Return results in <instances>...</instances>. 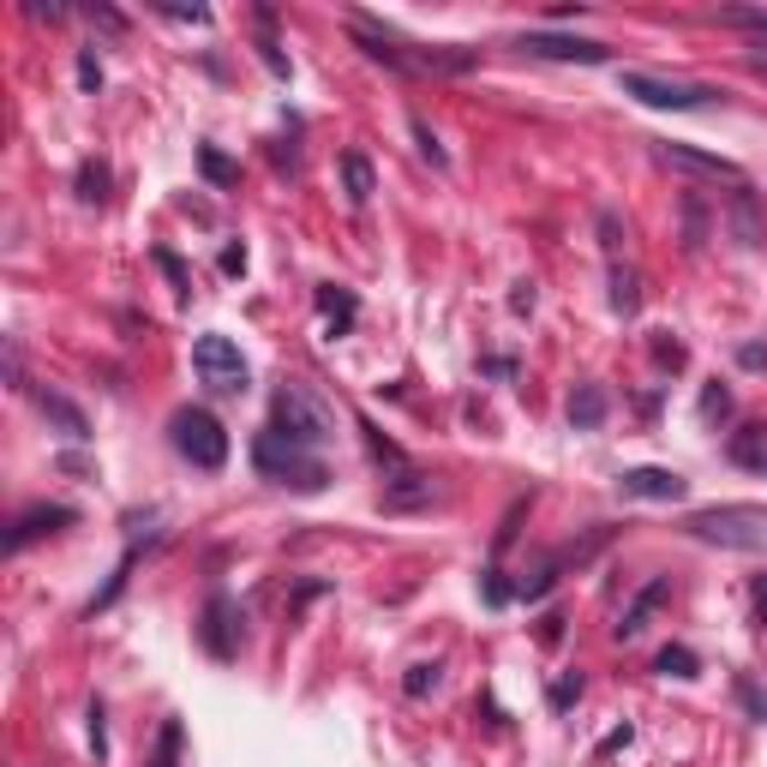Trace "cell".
<instances>
[{
	"label": "cell",
	"instance_id": "26",
	"mask_svg": "<svg viewBox=\"0 0 767 767\" xmlns=\"http://www.w3.org/2000/svg\"><path fill=\"white\" fill-rule=\"evenodd\" d=\"M102 186H109V168H96V162H84V174H79V198H102Z\"/></svg>",
	"mask_w": 767,
	"mask_h": 767
},
{
	"label": "cell",
	"instance_id": "31",
	"mask_svg": "<svg viewBox=\"0 0 767 767\" xmlns=\"http://www.w3.org/2000/svg\"><path fill=\"white\" fill-rule=\"evenodd\" d=\"M575 696H582V677H564V684L552 689V702H558V707H570Z\"/></svg>",
	"mask_w": 767,
	"mask_h": 767
},
{
	"label": "cell",
	"instance_id": "18",
	"mask_svg": "<svg viewBox=\"0 0 767 767\" xmlns=\"http://www.w3.org/2000/svg\"><path fill=\"white\" fill-rule=\"evenodd\" d=\"M612 306H617V313H624V318L642 306V294H636V276H630L624 264H612Z\"/></svg>",
	"mask_w": 767,
	"mask_h": 767
},
{
	"label": "cell",
	"instance_id": "17",
	"mask_svg": "<svg viewBox=\"0 0 767 767\" xmlns=\"http://www.w3.org/2000/svg\"><path fill=\"white\" fill-rule=\"evenodd\" d=\"M732 456L744 468H761V474H767V432H761V426H744V432L732 438Z\"/></svg>",
	"mask_w": 767,
	"mask_h": 767
},
{
	"label": "cell",
	"instance_id": "13",
	"mask_svg": "<svg viewBox=\"0 0 767 767\" xmlns=\"http://www.w3.org/2000/svg\"><path fill=\"white\" fill-rule=\"evenodd\" d=\"M666 162H684V168H696V174H714V181H732V186H744V174H737L726 156L689 151V144H666Z\"/></svg>",
	"mask_w": 767,
	"mask_h": 767
},
{
	"label": "cell",
	"instance_id": "23",
	"mask_svg": "<svg viewBox=\"0 0 767 767\" xmlns=\"http://www.w3.org/2000/svg\"><path fill=\"white\" fill-rule=\"evenodd\" d=\"M415 144H420V156H426V162H432V168H444V162H450V156H444V144H438V139H432V126H426V121H420V114H415Z\"/></svg>",
	"mask_w": 767,
	"mask_h": 767
},
{
	"label": "cell",
	"instance_id": "4",
	"mask_svg": "<svg viewBox=\"0 0 767 767\" xmlns=\"http://www.w3.org/2000/svg\"><path fill=\"white\" fill-rule=\"evenodd\" d=\"M192 372L211 384L216 396H241L246 384H253V372H246V354L234 348L228 336H198V342H192Z\"/></svg>",
	"mask_w": 767,
	"mask_h": 767
},
{
	"label": "cell",
	"instance_id": "25",
	"mask_svg": "<svg viewBox=\"0 0 767 767\" xmlns=\"http://www.w3.org/2000/svg\"><path fill=\"white\" fill-rule=\"evenodd\" d=\"M659 672L689 677V672H696V654H689V647H666V654H659Z\"/></svg>",
	"mask_w": 767,
	"mask_h": 767
},
{
	"label": "cell",
	"instance_id": "7",
	"mask_svg": "<svg viewBox=\"0 0 767 767\" xmlns=\"http://www.w3.org/2000/svg\"><path fill=\"white\" fill-rule=\"evenodd\" d=\"M522 54H540V61H575V67H600L606 61V42H582V37H545V31H528L515 37Z\"/></svg>",
	"mask_w": 767,
	"mask_h": 767
},
{
	"label": "cell",
	"instance_id": "27",
	"mask_svg": "<svg viewBox=\"0 0 767 767\" xmlns=\"http://www.w3.org/2000/svg\"><path fill=\"white\" fill-rule=\"evenodd\" d=\"M198 162H204V174H211L216 186H228V181H234V162H228V156H216V151H198Z\"/></svg>",
	"mask_w": 767,
	"mask_h": 767
},
{
	"label": "cell",
	"instance_id": "22",
	"mask_svg": "<svg viewBox=\"0 0 767 767\" xmlns=\"http://www.w3.org/2000/svg\"><path fill=\"white\" fill-rule=\"evenodd\" d=\"M719 19L737 24V31H761V37H767V12H761V7H726Z\"/></svg>",
	"mask_w": 767,
	"mask_h": 767
},
{
	"label": "cell",
	"instance_id": "32",
	"mask_svg": "<svg viewBox=\"0 0 767 767\" xmlns=\"http://www.w3.org/2000/svg\"><path fill=\"white\" fill-rule=\"evenodd\" d=\"M223 270H228V276L246 270V246H223Z\"/></svg>",
	"mask_w": 767,
	"mask_h": 767
},
{
	"label": "cell",
	"instance_id": "2",
	"mask_svg": "<svg viewBox=\"0 0 767 767\" xmlns=\"http://www.w3.org/2000/svg\"><path fill=\"white\" fill-rule=\"evenodd\" d=\"M253 462H258V474H264V480L300 485V492H318V485H324V462H318L313 450H300L294 438H283L276 426L253 438Z\"/></svg>",
	"mask_w": 767,
	"mask_h": 767
},
{
	"label": "cell",
	"instance_id": "6",
	"mask_svg": "<svg viewBox=\"0 0 767 767\" xmlns=\"http://www.w3.org/2000/svg\"><path fill=\"white\" fill-rule=\"evenodd\" d=\"M617 84H624V96L647 102V109H672V114L707 109V102H714V91H707V84H672V79H654V72H624Z\"/></svg>",
	"mask_w": 767,
	"mask_h": 767
},
{
	"label": "cell",
	"instance_id": "30",
	"mask_svg": "<svg viewBox=\"0 0 767 767\" xmlns=\"http://www.w3.org/2000/svg\"><path fill=\"white\" fill-rule=\"evenodd\" d=\"M485 600H492V606H504V600H510V587H504V575H498V570H485Z\"/></svg>",
	"mask_w": 767,
	"mask_h": 767
},
{
	"label": "cell",
	"instance_id": "15",
	"mask_svg": "<svg viewBox=\"0 0 767 767\" xmlns=\"http://www.w3.org/2000/svg\"><path fill=\"white\" fill-rule=\"evenodd\" d=\"M342 186H348V204H366L378 192V174H372V162H366L360 151L342 156Z\"/></svg>",
	"mask_w": 767,
	"mask_h": 767
},
{
	"label": "cell",
	"instance_id": "9",
	"mask_svg": "<svg viewBox=\"0 0 767 767\" xmlns=\"http://www.w3.org/2000/svg\"><path fill=\"white\" fill-rule=\"evenodd\" d=\"M67 522H72L67 504H37V510H24L19 522H12V534H7V552H24V545L42 540V534H61Z\"/></svg>",
	"mask_w": 767,
	"mask_h": 767
},
{
	"label": "cell",
	"instance_id": "10",
	"mask_svg": "<svg viewBox=\"0 0 767 767\" xmlns=\"http://www.w3.org/2000/svg\"><path fill=\"white\" fill-rule=\"evenodd\" d=\"M666 594H672V582H666V575H654V582H647L642 594L624 606V617H617V642H636L642 630H647V617H654L659 606H666Z\"/></svg>",
	"mask_w": 767,
	"mask_h": 767
},
{
	"label": "cell",
	"instance_id": "28",
	"mask_svg": "<svg viewBox=\"0 0 767 767\" xmlns=\"http://www.w3.org/2000/svg\"><path fill=\"white\" fill-rule=\"evenodd\" d=\"M366 444H372V456H384V462H396V468H402V450H396L390 438L378 432V426H366Z\"/></svg>",
	"mask_w": 767,
	"mask_h": 767
},
{
	"label": "cell",
	"instance_id": "35",
	"mask_svg": "<svg viewBox=\"0 0 767 767\" xmlns=\"http://www.w3.org/2000/svg\"><path fill=\"white\" fill-rule=\"evenodd\" d=\"M756 606L767 612V575H761V582H756Z\"/></svg>",
	"mask_w": 767,
	"mask_h": 767
},
{
	"label": "cell",
	"instance_id": "34",
	"mask_svg": "<svg viewBox=\"0 0 767 767\" xmlns=\"http://www.w3.org/2000/svg\"><path fill=\"white\" fill-rule=\"evenodd\" d=\"M510 306H515V313H528V306H534V288H528V283H515V294H510Z\"/></svg>",
	"mask_w": 767,
	"mask_h": 767
},
{
	"label": "cell",
	"instance_id": "5",
	"mask_svg": "<svg viewBox=\"0 0 767 767\" xmlns=\"http://www.w3.org/2000/svg\"><path fill=\"white\" fill-rule=\"evenodd\" d=\"M174 450H181L192 468H223L228 462L223 420L204 415V408H181V415H174Z\"/></svg>",
	"mask_w": 767,
	"mask_h": 767
},
{
	"label": "cell",
	"instance_id": "16",
	"mask_svg": "<svg viewBox=\"0 0 767 767\" xmlns=\"http://www.w3.org/2000/svg\"><path fill=\"white\" fill-rule=\"evenodd\" d=\"M426 498H432V480H426L420 468H402V480L384 492V504H390V510H408V504H426Z\"/></svg>",
	"mask_w": 767,
	"mask_h": 767
},
{
	"label": "cell",
	"instance_id": "33",
	"mask_svg": "<svg viewBox=\"0 0 767 767\" xmlns=\"http://www.w3.org/2000/svg\"><path fill=\"white\" fill-rule=\"evenodd\" d=\"M702 408H707V415H726L732 396H726V390H707V396H702Z\"/></svg>",
	"mask_w": 767,
	"mask_h": 767
},
{
	"label": "cell",
	"instance_id": "24",
	"mask_svg": "<svg viewBox=\"0 0 767 767\" xmlns=\"http://www.w3.org/2000/svg\"><path fill=\"white\" fill-rule=\"evenodd\" d=\"M402 689H408V696H432V689H438V666H408V677H402Z\"/></svg>",
	"mask_w": 767,
	"mask_h": 767
},
{
	"label": "cell",
	"instance_id": "19",
	"mask_svg": "<svg viewBox=\"0 0 767 767\" xmlns=\"http://www.w3.org/2000/svg\"><path fill=\"white\" fill-rule=\"evenodd\" d=\"M318 306L336 318V330H348V324H354V294H342V288H318Z\"/></svg>",
	"mask_w": 767,
	"mask_h": 767
},
{
	"label": "cell",
	"instance_id": "12",
	"mask_svg": "<svg viewBox=\"0 0 767 767\" xmlns=\"http://www.w3.org/2000/svg\"><path fill=\"white\" fill-rule=\"evenodd\" d=\"M37 402H42V420H54V426H61V438H72V444H79V438H91V420H84V415L67 402L61 390H42Z\"/></svg>",
	"mask_w": 767,
	"mask_h": 767
},
{
	"label": "cell",
	"instance_id": "11",
	"mask_svg": "<svg viewBox=\"0 0 767 767\" xmlns=\"http://www.w3.org/2000/svg\"><path fill=\"white\" fill-rule=\"evenodd\" d=\"M204 647L216 659L234 654V600L228 594H211V606H204Z\"/></svg>",
	"mask_w": 767,
	"mask_h": 767
},
{
	"label": "cell",
	"instance_id": "1",
	"mask_svg": "<svg viewBox=\"0 0 767 767\" xmlns=\"http://www.w3.org/2000/svg\"><path fill=\"white\" fill-rule=\"evenodd\" d=\"M276 432L318 456L336 438V415L318 402L313 390H306V384H283V390H276Z\"/></svg>",
	"mask_w": 767,
	"mask_h": 767
},
{
	"label": "cell",
	"instance_id": "21",
	"mask_svg": "<svg viewBox=\"0 0 767 767\" xmlns=\"http://www.w3.org/2000/svg\"><path fill=\"white\" fill-rule=\"evenodd\" d=\"M737 234H744V246L761 241V223H756V204H749V192L737 186Z\"/></svg>",
	"mask_w": 767,
	"mask_h": 767
},
{
	"label": "cell",
	"instance_id": "3",
	"mask_svg": "<svg viewBox=\"0 0 767 767\" xmlns=\"http://www.w3.org/2000/svg\"><path fill=\"white\" fill-rule=\"evenodd\" d=\"M684 528H689L696 540H719V545H767V510H756V504L696 510Z\"/></svg>",
	"mask_w": 767,
	"mask_h": 767
},
{
	"label": "cell",
	"instance_id": "14",
	"mask_svg": "<svg viewBox=\"0 0 767 767\" xmlns=\"http://www.w3.org/2000/svg\"><path fill=\"white\" fill-rule=\"evenodd\" d=\"M600 420H606V390H600V384H575V396H570V426H575V432H594Z\"/></svg>",
	"mask_w": 767,
	"mask_h": 767
},
{
	"label": "cell",
	"instance_id": "29",
	"mask_svg": "<svg viewBox=\"0 0 767 767\" xmlns=\"http://www.w3.org/2000/svg\"><path fill=\"white\" fill-rule=\"evenodd\" d=\"M79 84H84L91 96H96V84H102V67H96V54H91V49L79 54Z\"/></svg>",
	"mask_w": 767,
	"mask_h": 767
},
{
	"label": "cell",
	"instance_id": "8",
	"mask_svg": "<svg viewBox=\"0 0 767 767\" xmlns=\"http://www.w3.org/2000/svg\"><path fill=\"white\" fill-rule=\"evenodd\" d=\"M617 492L647 498V504H677L684 498V474H672V468H630V474H617Z\"/></svg>",
	"mask_w": 767,
	"mask_h": 767
},
{
	"label": "cell",
	"instance_id": "20",
	"mask_svg": "<svg viewBox=\"0 0 767 767\" xmlns=\"http://www.w3.org/2000/svg\"><path fill=\"white\" fill-rule=\"evenodd\" d=\"M151 767H181V719H168L156 737V761Z\"/></svg>",
	"mask_w": 767,
	"mask_h": 767
}]
</instances>
